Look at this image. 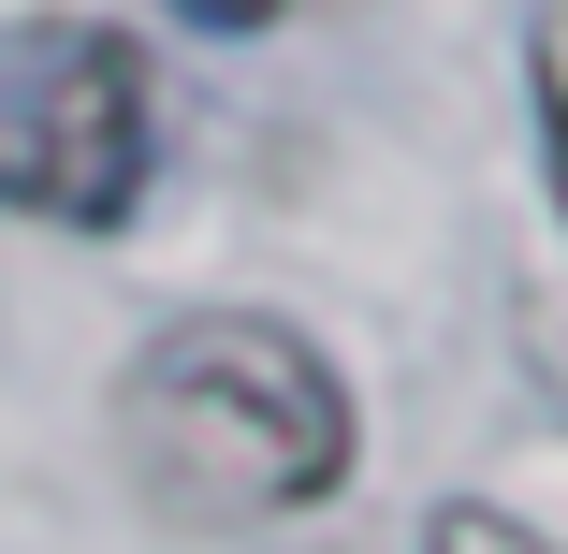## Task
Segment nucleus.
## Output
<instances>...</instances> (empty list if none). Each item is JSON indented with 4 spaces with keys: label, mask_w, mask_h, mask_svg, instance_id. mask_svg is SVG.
<instances>
[{
    "label": "nucleus",
    "mask_w": 568,
    "mask_h": 554,
    "mask_svg": "<svg viewBox=\"0 0 568 554\" xmlns=\"http://www.w3.org/2000/svg\"><path fill=\"white\" fill-rule=\"evenodd\" d=\"M525 88H539V161H554V204H568V16L539 30V59H525Z\"/></svg>",
    "instance_id": "4"
},
{
    "label": "nucleus",
    "mask_w": 568,
    "mask_h": 554,
    "mask_svg": "<svg viewBox=\"0 0 568 554\" xmlns=\"http://www.w3.org/2000/svg\"><path fill=\"white\" fill-rule=\"evenodd\" d=\"M161 102L132 30L102 16H16L0 30V204L44 219V234H118L146 204V147Z\"/></svg>",
    "instance_id": "2"
},
{
    "label": "nucleus",
    "mask_w": 568,
    "mask_h": 554,
    "mask_svg": "<svg viewBox=\"0 0 568 554\" xmlns=\"http://www.w3.org/2000/svg\"><path fill=\"white\" fill-rule=\"evenodd\" d=\"M118 437L132 467L175 496V511H219V525H263V511H321L351 482L365 423H351V380L321 365L306 321L277 306H190L132 351L118 380Z\"/></svg>",
    "instance_id": "1"
},
{
    "label": "nucleus",
    "mask_w": 568,
    "mask_h": 554,
    "mask_svg": "<svg viewBox=\"0 0 568 554\" xmlns=\"http://www.w3.org/2000/svg\"><path fill=\"white\" fill-rule=\"evenodd\" d=\"M161 16H190V30H277L292 0H161Z\"/></svg>",
    "instance_id": "5"
},
{
    "label": "nucleus",
    "mask_w": 568,
    "mask_h": 554,
    "mask_svg": "<svg viewBox=\"0 0 568 554\" xmlns=\"http://www.w3.org/2000/svg\"><path fill=\"white\" fill-rule=\"evenodd\" d=\"M423 554H554V540H539V525H510L496 496H452V511L423 525Z\"/></svg>",
    "instance_id": "3"
}]
</instances>
